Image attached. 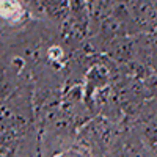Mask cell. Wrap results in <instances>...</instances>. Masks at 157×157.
Returning a JSON list of instances; mask_svg holds the SVG:
<instances>
[]
</instances>
